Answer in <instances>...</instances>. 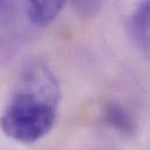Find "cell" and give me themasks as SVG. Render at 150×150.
Returning <instances> with one entry per match:
<instances>
[{
    "mask_svg": "<svg viewBox=\"0 0 150 150\" xmlns=\"http://www.w3.org/2000/svg\"><path fill=\"white\" fill-rule=\"evenodd\" d=\"M105 120L106 122L115 128L116 130L125 133V134H130L134 130V122L132 116L126 112L121 106L117 104H108L105 107Z\"/></svg>",
    "mask_w": 150,
    "mask_h": 150,
    "instance_id": "obj_4",
    "label": "cell"
},
{
    "mask_svg": "<svg viewBox=\"0 0 150 150\" xmlns=\"http://www.w3.org/2000/svg\"><path fill=\"white\" fill-rule=\"evenodd\" d=\"M27 15L38 27H45L52 22L63 9L67 0H26Z\"/></svg>",
    "mask_w": 150,
    "mask_h": 150,
    "instance_id": "obj_2",
    "label": "cell"
},
{
    "mask_svg": "<svg viewBox=\"0 0 150 150\" xmlns=\"http://www.w3.org/2000/svg\"><path fill=\"white\" fill-rule=\"evenodd\" d=\"M58 99V84L51 71L43 65L28 69L0 116L2 133L21 143L41 140L55 123Z\"/></svg>",
    "mask_w": 150,
    "mask_h": 150,
    "instance_id": "obj_1",
    "label": "cell"
},
{
    "mask_svg": "<svg viewBox=\"0 0 150 150\" xmlns=\"http://www.w3.org/2000/svg\"><path fill=\"white\" fill-rule=\"evenodd\" d=\"M129 29L136 43L150 51V0L140 4L132 16Z\"/></svg>",
    "mask_w": 150,
    "mask_h": 150,
    "instance_id": "obj_3",
    "label": "cell"
}]
</instances>
